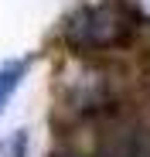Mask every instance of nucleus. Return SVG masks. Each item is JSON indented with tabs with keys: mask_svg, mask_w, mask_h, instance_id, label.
Listing matches in <instances>:
<instances>
[{
	"mask_svg": "<svg viewBox=\"0 0 150 157\" xmlns=\"http://www.w3.org/2000/svg\"><path fill=\"white\" fill-rule=\"evenodd\" d=\"M0 154H4V157H24V154H28V133H24V130H17L10 140L0 144Z\"/></svg>",
	"mask_w": 150,
	"mask_h": 157,
	"instance_id": "3",
	"label": "nucleus"
},
{
	"mask_svg": "<svg viewBox=\"0 0 150 157\" xmlns=\"http://www.w3.org/2000/svg\"><path fill=\"white\" fill-rule=\"evenodd\" d=\"M140 17L126 4H85L72 10L62 24V41L72 55H103L130 44L140 31Z\"/></svg>",
	"mask_w": 150,
	"mask_h": 157,
	"instance_id": "1",
	"label": "nucleus"
},
{
	"mask_svg": "<svg viewBox=\"0 0 150 157\" xmlns=\"http://www.w3.org/2000/svg\"><path fill=\"white\" fill-rule=\"evenodd\" d=\"M28 72H31V58H10V62L0 65V116H4V109L10 106L14 92L24 86Z\"/></svg>",
	"mask_w": 150,
	"mask_h": 157,
	"instance_id": "2",
	"label": "nucleus"
}]
</instances>
